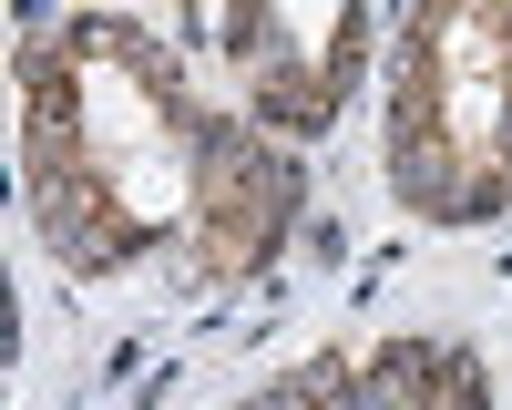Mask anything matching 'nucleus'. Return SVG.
<instances>
[{"instance_id":"f257e3e1","label":"nucleus","mask_w":512,"mask_h":410,"mask_svg":"<svg viewBox=\"0 0 512 410\" xmlns=\"http://www.w3.org/2000/svg\"><path fill=\"white\" fill-rule=\"evenodd\" d=\"M431 410H482V359L472 349H431Z\"/></svg>"}]
</instances>
